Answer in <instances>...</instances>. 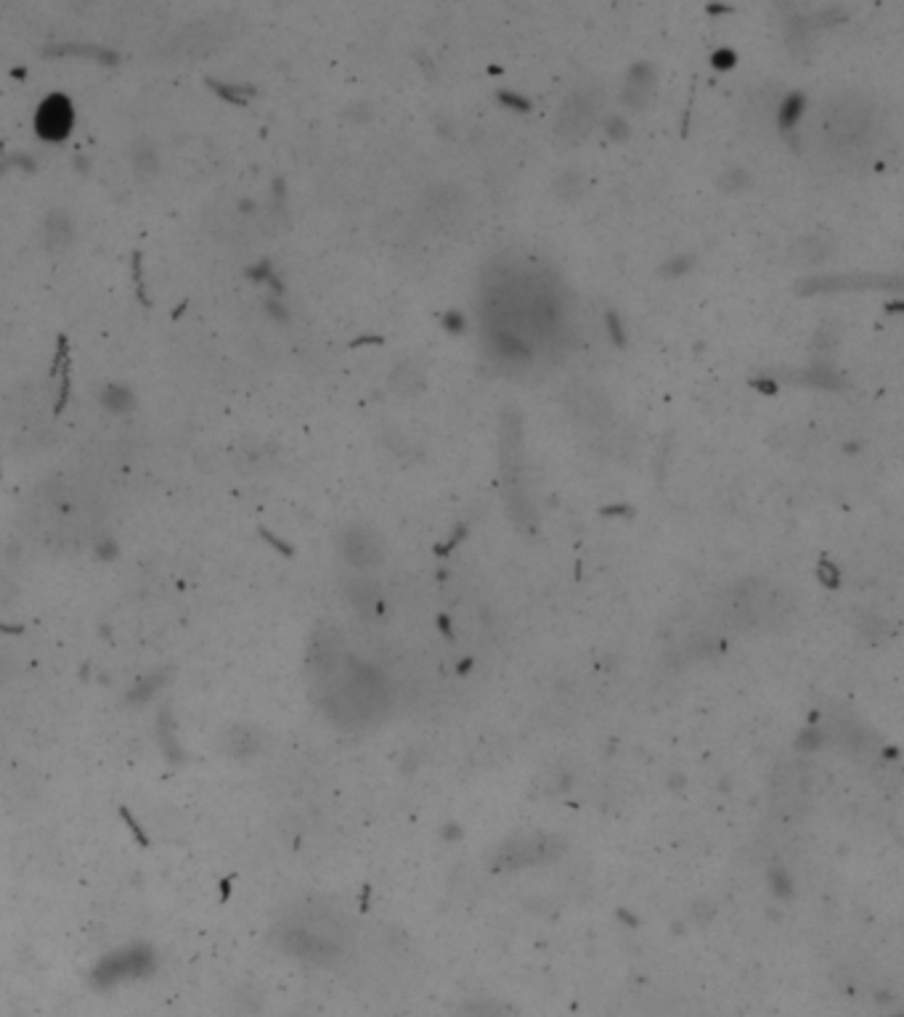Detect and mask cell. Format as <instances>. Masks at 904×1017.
Instances as JSON below:
<instances>
[{"mask_svg": "<svg viewBox=\"0 0 904 1017\" xmlns=\"http://www.w3.org/2000/svg\"><path fill=\"white\" fill-rule=\"evenodd\" d=\"M804 104H806L804 93H791V96L780 104V109H777V122H780V128H783L785 133H791V130L796 128V122L801 120V114H804Z\"/></svg>", "mask_w": 904, "mask_h": 1017, "instance_id": "603a6c76", "label": "cell"}, {"mask_svg": "<svg viewBox=\"0 0 904 1017\" xmlns=\"http://www.w3.org/2000/svg\"><path fill=\"white\" fill-rule=\"evenodd\" d=\"M456 1017H515L507 1004L496 1002V999H480V1002H467L456 1010Z\"/></svg>", "mask_w": 904, "mask_h": 1017, "instance_id": "ffe728a7", "label": "cell"}, {"mask_svg": "<svg viewBox=\"0 0 904 1017\" xmlns=\"http://www.w3.org/2000/svg\"><path fill=\"white\" fill-rule=\"evenodd\" d=\"M496 98H499V104L509 106V109H517V112H528V109H531V104H528V98L515 96V93L504 91V93H499V96H496Z\"/></svg>", "mask_w": 904, "mask_h": 1017, "instance_id": "4316f807", "label": "cell"}, {"mask_svg": "<svg viewBox=\"0 0 904 1017\" xmlns=\"http://www.w3.org/2000/svg\"><path fill=\"white\" fill-rule=\"evenodd\" d=\"M653 93H655V69L650 67V64H645V61H639V64H634V67L629 69V75H626L621 101L629 106V109L639 112V109H645V106L653 101Z\"/></svg>", "mask_w": 904, "mask_h": 1017, "instance_id": "7c38bea8", "label": "cell"}, {"mask_svg": "<svg viewBox=\"0 0 904 1017\" xmlns=\"http://www.w3.org/2000/svg\"><path fill=\"white\" fill-rule=\"evenodd\" d=\"M735 51H730V48H719V51H714V56H711V64H714L716 69H730L735 67Z\"/></svg>", "mask_w": 904, "mask_h": 1017, "instance_id": "83f0119b", "label": "cell"}, {"mask_svg": "<svg viewBox=\"0 0 904 1017\" xmlns=\"http://www.w3.org/2000/svg\"><path fill=\"white\" fill-rule=\"evenodd\" d=\"M565 851V843L557 835L549 832H531V835H520L499 845L491 856V869L494 872H517V869L541 867V864H552L560 859Z\"/></svg>", "mask_w": 904, "mask_h": 1017, "instance_id": "5b68a950", "label": "cell"}, {"mask_svg": "<svg viewBox=\"0 0 904 1017\" xmlns=\"http://www.w3.org/2000/svg\"><path fill=\"white\" fill-rule=\"evenodd\" d=\"M796 252L798 260H804V263H822V260H828L830 257V244L825 242L820 234H812L804 236V239L796 244Z\"/></svg>", "mask_w": 904, "mask_h": 1017, "instance_id": "44dd1931", "label": "cell"}, {"mask_svg": "<svg viewBox=\"0 0 904 1017\" xmlns=\"http://www.w3.org/2000/svg\"><path fill=\"white\" fill-rule=\"evenodd\" d=\"M692 265H695V257L692 255H674L669 263L661 268V276H674V279H677V276H684V273L690 271Z\"/></svg>", "mask_w": 904, "mask_h": 1017, "instance_id": "d4e9b609", "label": "cell"}, {"mask_svg": "<svg viewBox=\"0 0 904 1017\" xmlns=\"http://www.w3.org/2000/svg\"><path fill=\"white\" fill-rule=\"evenodd\" d=\"M128 162L138 181H154V178L160 175L162 167L160 146L154 144L152 138L146 136L136 138V141L128 146Z\"/></svg>", "mask_w": 904, "mask_h": 1017, "instance_id": "5bb4252c", "label": "cell"}, {"mask_svg": "<svg viewBox=\"0 0 904 1017\" xmlns=\"http://www.w3.org/2000/svg\"><path fill=\"white\" fill-rule=\"evenodd\" d=\"M75 239V223L67 210H48L40 223V242L48 252H61Z\"/></svg>", "mask_w": 904, "mask_h": 1017, "instance_id": "4fadbf2b", "label": "cell"}, {"mask_svg": "<svg viewBox=\"0 0 904 1017\" xmlns=\"http://www.w3.org/2000/svg\"><path fill=\"white\" fill-rule=\"evenodd\" d=\"M600 117V96L589 88L573 91L560 106L555 122L557 138L568 146H576L589 138Z\"/></svg>", "mask_w": 904, "mask_h": 1017, "instance_id": "8992f818", "label": "cell"}, {"mask_svg": "<svg viewBox=\"0 0 904 1017\" xmlns=\"http://www.w3.org/2000/svg\"><path fill=\"white\" fill-rule=\"evenodd\" d=\"M788 612V596L764 581H740L722 599V618L732 628H753L772 623Z\"/></svg>", "mask_w": 904, "mask_h": 1017, "instance_id": "3957f363", "label": "cell"}, {"mask_svg": "<svg viewBox=\"0 0 904 1017\" xmlns=\"http://www.w3.org/2000/svg\"><path fill=\"white\" fill-rule=\"evenodd\" d=\"M605 324H608V332H610V337H613V342L621 347L623 345V326H621V321H618L616 313H608V316H605Z\"/></svg>", "mask_w": 904, "mask_h": 1017, "instance_id": "f1b7e54d", "label": "cell"}, {"mask_svg": "<svg viewBox=\"0 0 904 1017\" xmlns=\"http://www.w3.org/2000/svg\"><path fill=\"white\" fill-rule=\"evenodd\" d=\"M430 218L438 228L443 231H459L464 226V218H467V199H464V191L456 189V186H443V189H435L430 194Z\"/></svg>", "mask_w": 904, "mask_h": 1017, "instance_id": "9c48e42d", "label": "cell"}, {"mask_svg": "<svg viewBox=\"0 0 904 1017\" xmlns=\"http://www.w3.org/2000/svg\"><path fill=\"white\" fill-rule=\"evenodd\" d=\"M568 400V408L573 411L576 419H581L589 427H605V424L613 419V408L600 392L592 390V387H573L565 395Z\"/></svg>", "mask_w": 904, "mask_h": 1017, "instance_id": "30bf717a", "label": "cell"}, {"mask_svg": "<svg viewBox=\"0 0 904 1017\" xmlns=\"http://www.w3.org/2000/svg\"><path fill=\"white\" fill-rule=\"evenodd\" d=\"M809 803V787H806V776L796 769H785L777 776L775 784V808L780 811H791L798 816Z\"/></svg>", "mask_w": 904, "mask_h": 1017, "instance_id": "8fae6325", "label": "cell"}, {"mask_svg": "<svg viewBox=\"0 0 904 1017\" xmlns=\"http://www.w3.org/2000/svg\"><path fill=\"white\" fill-rule=\"evenodd\" d=\"M345 596H348V602L353 604V610L361 615V618H377V615H382V599H380V591H377V586H374L372 581H366V578H356V581H350L348 588H345Z\"/></svg>", "mask_w": 904, "mask_h": 1017, "instance_id": "e0dca14e", "label": "cell"}, {"mask_svg": "<svg viewBox=\"0 0 904 1017\" xmlns=\"http://www.w3.org/2000/svg\"><path fill=\"white\" fill-rule=\"evenodd\" d=\"M441 321H443V326H446V329H449L451 334L464 332V321H462V316H459V313H446V316H443Z\"/></svg>", "mask_w": 904, "mask_h": 1017, "instance_id": "f546056e", "label": "cell"}, {"mask_svg": "<svg viewBox=\"0 0 904 1017\" xmlns=\"http://www.w3.org/2000/svg\"><path fill=\"white\" fill-rule=\"evenodd\" d=\"M99 403L107 414L125 416L136 408V392L128 385H120V382H109V385L101 387Z\"/></svg>", "mask_w": 904, "mask_h": 1017, "instance_id": "ac0fdd59", "label": "cell"}, {"mask_svg": "<svg viewBox=\"0 0 904 1017\" xmlns=\"http://www.w3.org/2000/svg\"><path fill=\"white\" fill-rule=\"evenodd\" d=\"M586 191V178L576 170H565L560 178L555 181V194L563 199V202H576L581 199Z\"/></svg>", "mask_w": 904, "mask_h": 1017, "instance_id": "7402d4cb", "label": "cell"}, {"mask_svg": "<svg viewBox=\"0 0 904 1017\" xmlns=\"http://www.w3.org/2000/svg\"><path fill=\"white\" fill-rule=\"evenodd\" d=\"M875 284H886L883 279H870V276H809L796 287L801 297H814V294L825 292H841V289H859V287H875Z\"/></svg>", "mask_w": 904, "mask_h": 1017, "instance_id": "9a60e30c", "label": "cell"}, {"mask_svg": "<svg viewBox=\"0 0 904 1017\" xmlns=\"http://www.w3.org/2000/svg\"><path fill=\"white\" fill-rule=\"evenodd\" d=\"M748 181H751V175L745 173L743 167H730L719 178V189L727 191V194H735V191H743L748 186Z\"/></svg>", "mask_w": 904, "mask_h": 1017, "instance_id": "cb8c5ba5", "label": "cell"}, {"mask_svg": "<svg viewBox=\"0 0 904 1017\" xmlns=\"http://www.w3.org/2000/svg\"><path fill=\"white\" fill-rule=\"evenodd\" d=\"M340 554L350 567L372 570V567H380L382 559H385V541L372 525L356 522V525L342 530Z\"/></svg>", "mask_w": 904, "mask_h": 1017, "instance_id": "52a82bcc", "label": "cell"}, {"mask_svg": "<svg viewBox=\"0 0 904 1017\" xmlns=\"http://www.w3.org/2000/svg\"><path fill=\"white\" fill-rule=\"evenodd\" d=\"M751 385L756 387V390H759V392H764V395H777V382H775V379L759 377V379H753Z\"/></svg>", "mask_w": 904, "mask_h": 1017, "instance_id": "4dcf8cb0", "label": "cell"}, {"mask_svg": "<svg viewBox=\"0 0 904 1017\" xmlns=\"http://www.w3.org/2000/svg\"><path fill=\"white\" fill-rule=\"evenodd\" d=\"M329 692L324 694L329 716L345 726H369L388 716L393 705L388 678L380 676L372 665L342 657L332 671L324 673Z\"/></svg>", "mask_w": 904, "mask_h": 1017, "instance_id": "6da1fadb", "label": "cell"}, {"mask_svg": "<svg viewBox=\"0 0 904 1017\" xmlns=\"http://www.w3.org/2000/svg\"><path fill=\"white\" fill-rule=\"evenodd\" d=\"M605 136L610 138V141H626L629 138V125H626V120H621V117H608L605 120Z\"/></svg>", "mask_w": 904, "mask_h": 1017, "instance_id": "484cf974", "label": "cell"}, {"mask_svg": "<svg viewBox=\"0 0 904 1017\" xmlns=\"http://www.w3.org/2000/svg\"><path fill=\"white\" fill-rule=\"evenodd\" d=\"M499 464L509 517L520 533L531 535L536 530V509L523 480V416L517 408H507L499 419Z\"/></svg>", "mask_w": 904, "mask_h": 1017, "instance_id": "7a4b0ae2", "label": "cell"}, {"mask_svg": "<svg viewBox=\"0 0 904 1017\" xmlns=\"http://www.w3.org/2000/svg\"><path fill=\"white\" fill-rule=\"evenodd\" d=\"M75 125V109L72 101L61 93H51L40 101L38 112H35V130L38 136L48 144H59L72 133Z\"/></svg>", "mask_w": 904, "mask_h": 1017, "instance_id": "ba28073f", "label": "cell"}, {"mask_svg": "<svg viewBox=\"0 0 904 1017\" xmlns=\"http://www.w3.org/2000/svg\"><path fill=\"white\" fill-rule=\"evenodd\" d=\"M873 104L862 93L844 91L828 104L825 112V136L836 149L857 146L873 128Z\"/></svg>", "mask_w": 904, "mask_h": 1017, "instance_id": "277c9868", "label": "cell"}, {"mask_svg": "<svg viewBox=\"0 0 904 1017\" xmlns=\"http://www.w3.org/2000/svg\"><path fill=\"white\" fill-rule=\"evenodd\" d=\"M390 390L401 395V398H414L419 392L425 390L427 382V369L425 363L417 361V358H406L390 371Z\"/></svg>", "mask_w": 904, "mask_h": 1017, "instance_id": "2e32d148", "label": "cell"}, {"mask_svg": "<svg viewBox=\"0 0 904 1017\" xmlns=\"http://www.w3.org/2000/svg\"><path fill=\"white\" fill-rule=\"evenodd\" d=\"M730 6H708V14H730Z\"/></svg>", "mask_w": 904, "mask_h": 1017, "instance_id": "1f68e13d", "label": "cell"}, {"mask_svg": "<svg viewBox=\"0 0 904 1017\" xmlns=\"http://www.w3.org/2000/svg\"><path fill=\"white\" fill-rule=\"evenodd\" d=\"M796 379H801L804 385L825 387V390H841V385H844L836 371L830 369L828 363H822V361H817V363H814V366H809V369H806V371L796 374Z\"/></svg>", "mask_w": 904, "mask_h": 1017, "instance_id": "d6986e66", "label": "cell"}]
</instances>
